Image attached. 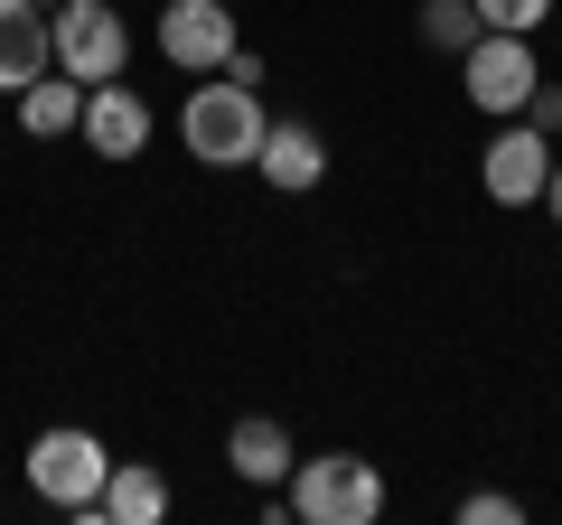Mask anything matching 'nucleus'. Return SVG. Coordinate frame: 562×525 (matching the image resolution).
<instances>
[{
  "instance_id": "17",
  "label": "nucleus",
  "mask_w": 562,
  "mask_h": 525,
  "mask_svg": "<svg viewBox=\"0 0 562 525\" xmlns=\"http://www.w3.org/2000/svg\"><path fill=\"white\" fill-rule=\"evenodd\" d=\"M525 122H535V132H562V94H553V85H535V94H525Z\"/></svg>"
},
{
  "instance_id": "7",
  "label": "nucleus",
  "mask_w": 562,
  "mask_h": 525,
  "mask_svg": "<svg viewBox=\"0 0 562 525\" xmlns=\"http://www.w3.org/2000/svg\"><path fill=\"white\" fill-rule=\"evenodd\" d=\"M160 57L179 76H216L235 57V0H169L160 10Z\"/></svg>"
},
{
  "instance_id": "8",
  "label": "nucleus",
  "mask_w": 562,
  "mask_h": 525,
  "mask_svg": "<svg viewBox=\"0 0 562 525\" xmlns=\"http://www.w3.org/2000/svg\"><path fill=\"white\" fill-rule=\"evenodd\" d=\"M85 150H94V160H140V150H150V103L132 94V85H85Z\"/></svg>"
},
{
  "instance_id": "13",
  "label": "nucleus",
  "mask_w": 562,
  "mask_h": 525,
  "mask_svg": "<svg viewBox=\"0 0 562 525\" xmlns=\"http://www.w3.org/2000/svg\"><path fill=\"white\" fill-rule=\"evenodd\" d=\"M103 516H113V525H160L169 516V479L150 460H113V479H103Z\"/></svg>"
},
{
  "instance_id": "14",
  "label": "nucleus",
  "mask_w": 562,
  "mask_h": 525,
  "mask_svg": "<svg viewBox=\"0 0 562 525\" xmlns=\"http://www.w3.org/2000/svg\"><path fill=\"white\" fill-rule=\"evenodd\" d=\"M487 38L479 0H422V47H441V57H469Z\"/></svg>"
},
{
  "instance_id": "5",
  "label": "nucleus",
  "mask_w": 562,
  "mask_h": 525,
  "mask_svg": "<svg viewBox=\"0 0 562 525\" xmlns=\"http://www.w3.org/2000/svg\"><path fill=\"white\" fill-rule=\"evenodd\" d=\"M543 179H553V132H535L525 113H506L479 150V188L497 206H543Z\"/></svg>"
},
{
  "instance_id": "4",
  "label": "nucleus",
  "mask_w": 562,
  "mask_h": 525,
  "mask_svg": "<svg viewBox=\"0 0 562 525\" xmlns=\"http://www.w3.org/2000/svg\"><path fill=\"white\" fill-rule=\"evenodd\" d=\"M47 38H57V66H66L76 85H113V76H132V29H122L113 0H57Z\"/></svg>"
},
{
  "instance_id": "1",
  "label": "nucleus",
  "mask_w": 562,
  "mask_h": 525,
  "mask_svg": "<svg viewBox=\"0 0 562 525\" xmlns=\"http://www.w3.org/2000/svg\"><path fill=\"white\" fill-rule=\"evenodd\" d=\"M262 122H272V113H262V94H254V85L216 76V85H198V94H188L179 142H188V160H206V169H254Z\"/></svg>"
},
{
  "instance_id": "11",
  "label": "nucleus",
  "mask_w": 562,
  "mask_h": 525,
  "mask_svg": "<svg viewBox=\"0 0 562 525\" xmlns=\"http://www.w3.org/2000/svg\"><path fill=\"white\" fill-rule=\"evenodd\" d=\"M225 460H235L254 488H291V460H301V450H291L281 413H244V423L225 432Z\"/></svg>"
},
{
  "instance_id": "3",
  "label": "nucleus",
  "mask_w": 562,
  "mask_h": 525,
  "mask_svg": "<svg viewBox=\"0 0 562 525\" xmlns=\"http://www.w3.org/2000/svg\"><path fill=\"white\" fill-rule=\"evenodd\" d=\"M291 516L301 525H375L384 516V479L375 460H357V450H319V460H291Z\"/></svg>"
},
{
  "instance_id": "9",
  "label": "nucleus",
  "mask_w": 562,
  "mask_h": 525,
  "mask_svg": "<svg viewBox=\"0 0 562 525\" xmlns=\"http://www.w3.org/2000/svg\"><path fill=\"white\" fill-rule=\"evenodd\" d=\"M254 169L281 188V198H310V188L328 179V142L310 132V122H262V150H254Z\"/></svg>"
},
{
  "instance_id": "2",
  "label": "nucleus",
  "mask_w": 562,
  "mask_h": 525,
  "mask_svg": "<svg viewBox=\"0 0 562 525\" xmlns=\"http://www.w3.org/2000/svg\"><path fill=\"white\" fill-rule=\"evenodd\" d=\"M103 479H113V450H103L94 432L57 423V432H38V442H29V488H38L57 516L94 525V516H103Z\"/></svg>"
},
{
  "instance_id": "19",
  "label": "nucleus",
  "mask_w": 562,
  "mask_h": 525,
  "mask_svg": "<svg viewBox=\"0 0 562 525\" xmlns=\"http://www.w3.org/2000/svg\"><path fill=\"white\" fill-rule=\"evenodd\" d=\"M38 10H57V0H38Z\"/></svg>"
},
{
  "instance_id": "16",
  "label": "nucleus",
  "mask_w": 562,
  "mask_h": 525,
  "mask_svg": "<svg viewBox=\"0 0 562 525\" xmlns=\"http://www.w3.org/2000/svg\"><path fill=\"white\" fill-rule=\"evenodd\" d=\"M525 506L506 498V488H479V498H460V525H516Z\"/></svg>"
},
{
  "instance_id": "15",
  "label": "nucleus",
  "mask_w": 562,
  "mask_h": 525,
  "mask_svg": "<svg viewBox=\"0 0 562 525\" xmlns=\"http://www.w3.org/2000/svg\"><path fill=\"white\" fill-rule=\"evenodd\" d=\"M543 10H553V0H479V20H487V29H525V38L543 29Z\"/></svg>"
},
{
  "instance_id": "10",
  "label": "nucleus",
  "mask_w": 562,
  "mask_h": 525,
  "mask_svg": "<svg viewBox=\"0 0 562 525\" xmlns=\"http://www.w3.org/2000/svg\"><path fill=\"white\" fill-rule=\"evenodd\" d=\"M57 66V38H47V10L38 0H0V94H20Z\"/></svg>"
},
{
  "instance_id": "6",
  "label": "nucleus",
  "mask_w": 562,
  "mask_h": 525,
  "mask_svg": "<svg viewBox=\"0 0 562 525\" xmlns=\"http://www.w3.org/2000/svg\"><path fill=\"white\" fill-rule=\"evenodd\" d=\"M460 76H469V103L506 122V113H525V94L543 85V66H535V38H525V29H487L460 57Z\"/></svg>"
},
{
  "instance_id": "18",
  "label": "nucleus",
  "mask_w": 562,
  "mask_h": 525,
  "mask_svg": "<svg viewBox=\"0 0 562 525\" xmlns=\"http://www.w3.org/2000/svg\"><path fill=\"white\" fill-rule=\"evenodd\" d=\"M543 206H553V225H562V160H553V179H543Z\"/></svg>"
},
{
  "instance_id": "12",
  "label": "nucleus",
  "mask_w": 562,
  "mask_h": 525,
  "mask_svg": "<svg viewBox=\"0 0 562 525\" xmlns=\"http://www.w3.org/2000/svg\"><path fill=\"white\" fill-rule=\"evenodd\" d=\"M20 122H29V142H66L85 122V85L66 76V66H47L38 85H20Z\"/></svg>"
}]
</instances>
